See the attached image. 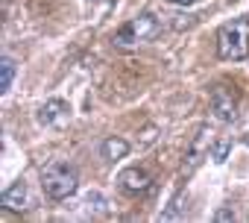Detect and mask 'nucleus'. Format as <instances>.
<instances>
[{
	"label": "nucleus",
	"mask_w": 249,
	"mask_h": 223,
	"mask_svg": "<svg viewBox=\"0 0 249 223\" xmlns=\"http://www.w3.org/2000/svg\"><path fill=\"white\" fill-rule=\"evenodd\" d=\"M211 112H214V118L220 124H231L237 118V100H234V94L226 85H214L211 88Z\"/></svg>",
	"instance_id": "4"
},
{
	"label": "nucleus",
	"mask_w": 249,
	"mask_h": 223,
	"mask_svg": "<svg viewBox=\"0 0 249 223\" xmlns=\"http://www.w3.org/2000/svg\"><path fill=\"white\" fill-rule=\"evenodd\" d=\"M30 203V191H27V182H12L3 194H0V205H3V211H24Z\"/></svg>",
	"instance_id": "8"
},
{
	"label": "nucleus",
	"mask_w": 249,
	"mask_h": 223,
	"mask_svg": "<svg viewBox=\"0 0 249 223\" xmlns=\"http://www.w3.org/2000/svg\"><path fill=\"white\" fill-rule=\"evenodd\" d=\"M41 185H44V194L53 197V200H68L76 194L79 188V173L73 165L68 162H50L41 173Z\"/></svg>",
	"instance_id": "2"
},
{
	"label": "nucleus",
	"mask_w": 249,
	"mask_h": 223,
	"mask_svg": "<svg viewBox=\"0 0 249 223\" xmlns=\"http://www.w3.org/2000/svg\"><path fill=\"white\" fill-rule=\"evenodd\" d=\"M161 33V24L153 12H144L132 21H126L117 33H114V44L120 47H132V44H141V41H153L156 36Z\"/></svg>",
	"instance_id": "3"
},
{
	"label": "nucleus",
	"mask_w": 249,
	"mask_h": 223,
	"mask_svg": "<svg viewBox=\"0 0 249 223\" xmlns=\"http://www.w3.org/2000/svg\"><path fill=\"white\" fill-rule=\"evenodd\" d=\"M217 56L226 62H240L249 56V18H231L217 30Z\"/></svg>",
	"instance_id": "1"
},
{
	"label": "nucleus",
	"mask_w": 249,
	"mask_h": 223,
	"mask_svg": "<svg viewBox=\"0 0 249 223\" xmlns=\"http://www.w3.org/2000/svg\"><path fill=\"white\" fill-rule=\"evenodd\" d=\"M15 59L12 56H3V59H0V91H9L12 88V79H15Z\"/></svg>",
	"instance_id": "10"
},
{
	"label": "nucleus",
	"mask_w": 249,
	"mask_h": 223,
	"mask_svg": "<svg viewBox=\"0 0 249 223\" xmlns=\"http://www.w3.org/2000/svg\"><path fill=\"white\" fill-rule=\"evenodd\" d=\"M36 118H38L41 127H62V124H68V118H71V106H68L65 100L53 97V100H47V103L38 109Z\"/></svg>",
	"instance_id": "6"
},
{
	"label": "nucleus",
	"mask_w": 249,
	"mask_h": 223,
	"mask_svg": "<svg viewBox=\"0 0 249 223\" xmlns=\"http://www.w3.org/2000/svg\"><path fill=\"white\" fill-rule=\"evenodd\" d=\"M182 203H185V194L179 191V194L173 197V203L161 211V220H176V217H182Z\"/></svg>",
	"instance_id": "11"
},
{
	"label": "nucleus",
	"mask_w": 249,
	"mask_h": 223,
	"mask_svg": "<svg viewBox=\"0 0 249 223\" xmlns=\"http://www.w3.org/2000/svg\"><path fill=\"white\" fill-rule=\"evenodd\" d=\"M170 3H173V6H194L196 0H170Z\"/></svg>",
	"instance_id": "15"
},
{
	"label": "nucleus",
	"mask_w": 249,
	"mask_h": 223,
	"mask_svg": "<svg viewBox=\"0 0 249 223\" xmlns=\"http://www.w3.org/2000/svg\"><path fill=\"white\" fill-rule=\"evenodd\" d=\"M208 150H211V130L208 127H199L196 130V135H194V141H191V147H188V162H185V173H191V170H196V165L208 156Z\"/></svg>",
	"instance_id": "7"
},
{
	"label": "nucleus",
	"mask_w": 249,
	"mask_h": 223,
	"mask_svg": "<svg viewBox=\"0 0 249 223\" xmlns=\"http://www.w3.org/2000/svg\"><path fill=\"white\" fill-rule=\"evenodd\" d=\"M129 153V141H123V138H117V135H111V138H106L103 144H100V156L106 159V162H117V159H123Z\"/></svg>",
	"instance_id": "9"
},
{
	"label": "nucleus",
	"mask_w": 249,
	"mask_h": 223,
	"mask_svg": "<svg viewBox=\"0 0 249 223\" xmlns=\"http://www.w3.org/2000/svg\"><path fill=\"white\" fill-rule=\"evenodd\" d=\"M229 150H231V141H229V138H220V141L214 144V150H211V159H214V162H226Z\"/></svg>",
	"instance_id": "12"
},
{
	"label": "nucleus",
	"mask_w": 249,
	"mask_h": 223,
	"mask_svg": "<svg viewBox=\"0 0 249 223\" xmlns=\"http://www.w3.org/2000/svg\"><path fill=\"white\" fill-rule=\"evenodd\" d=\"M214 220H220V223H226V220H234V211H231V208H217Z\"/></svg>",
	"instance_id": "14"
},
{
	"label": "nucleus",
	"mask_w": 249,
	"mask_h": 223,
	"mask_svg": "<svg viewBox=\"0 0 249 223\" xmlns=\"http://www.w3.org/2000/svg\"><path fill=\"white\" fill-rule=\"evenodd\" d=\"M156 135H159V127H156V124H147V127L141 130V144H153Z\"/></svg>",
	"instance_id": "13"
},
{
	"label": "nucleus",
	"mask_w": 249,
	"mask_h": 223,
	"mask_svg": "<svg viewBox=\"0 0 249 223\" xmlns=\"http://www.w3.org/2000/svg\"><path fill=\"white\" fill-rule=\"evenodd\" d=\"M117 185H120V191L138 197V194H147L153 188V176L144 167H126V170L117 173Z\"/></svg>",
	"instance_id": "5"
}]
</instances>
